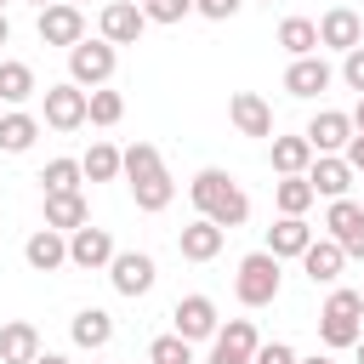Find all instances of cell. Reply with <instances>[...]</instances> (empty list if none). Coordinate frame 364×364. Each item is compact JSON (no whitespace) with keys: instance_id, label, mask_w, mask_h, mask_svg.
I'll use <instances>...</instances> for the list:
<instances>
[{"instance_id":"obj_1","label":"cell","mask_w":364,"mask_h":364,"mask_svg":"<svg viewBox=\"0 0 364 364\" xmlns=\"http://www.w3.org/2000/svg\"><path fill=\"white\" fill-rule=\"evenodd\" d=\"M119 176L131 182V199H136V210H148V216L176 199V182H171V171H165V159H159L154 142H131V148L119 154Z\"/></svg>"},{"instance_id":"obj_2","label":"cell","mask_w":364,"mask_h":364,"mask_svg":"<svg viewBox=\"0 0 364 364\" xmlns=\"http://www.w3.org/2000/svg\"><path fill=\"white\" fill-rule=\"evenodd\" d=\"M188 199H193V210H199L205 222H216L222 233L250 222V199H245V188H239L228 171H216V165H205V171L188 182Z\"/></svg>"},{"instance_id":"obj_3","label":"cell","mask_w":364,"mask_h":364,"mask_svg":"<svg viewBox=\"0 0 364 364\" xmlns=\"http://www.w3.org/2000/svg\"><path fill=\"white\" fill-rule=\"evenodd\" d=\"M364 336V296L358 290H330V301L318 307V341L330 353H347Z\"/></svg>"},{"instance_id":"obj_4","label":"cell","mask_w":364,"mask_h":364,"mask_svg":"<svg viewBox=\"0 0 364 364\" xmlns=\"http://www.w3.org/2000/svg\"><path fill=\"white\" fill-rule=\"evenodd\" d=\"M233 296H239L245 307H267V301H279V262H273L267 250H250V256H239Z\"/></svg>"},{"instance_id":"obj_5","label":"cell","mask_w":364,"mask_h":364,"mask_svg":"<svg viewBox=\"0 0 364 364\" xmlns=\"http://www.w3.org/2000/svg\"><path fill=\"white\" fill-rule=\"evenodd\" d=\"M114 68H119V51H114L102 34H97V40H80V46L68 51V85H80V91H85V85H91V91L108 85Z\"/></svg>"},{"instance_id":"obj_6","label":"cell","mask_w":364,"mask_h":364,"mask_svg":"<svg viewBox=\"0 0 364 364\" xmlns=\"http://www.w3.org/2000/svg\"><path fill=\"white\" fill-rule=\"evenodd\" d=\"M256 347H262L256 318H228V324H216V336H210V358H205V364H250Z\"/></svg>"},{"instance_id":"obj_7","label":"cell","mask_w":364,"mask_h":364,"mask_svg":"<svg viewBox=\"0 0 364 364\" xmlns=\"http://www.w3.org/2000/svg\"><path fill=\"white\" fill-rule=\"evenodd\" d=\"M40 46H63V51H74L80 40H85V11L80 6H68V0H51L46 11H40Z\"/></svg>"},{"instance_id":"obj_8","label":"cell","mask_w":364,"mask_h":364,"mask_svg":"<svg viewBox=\"0 0 364 364\" xmlns=\"http://www.w3.org/2000/svg\"><path fill=\"white\" fill-rule=\"evenodd\" d=\"M154 279H159V267H154L148 250H114V262H108V284H114L119 296H148Z\"/></svg>"},{"instance_id":"obj_9","label":"cell","mask_w":364,"mask_h":364,"mask_svg":"<svg viewBox=\"0 0 364 364\" xmlns=\"http://www.w3.org/2000/svg\"><path fill=\"white\" fill-rule=\"evenodd\" d=\"M97 28H102V40L119 51V46H136V40H142L148 17H142V6H136V0H108V6H102V17H97Z\"/></svg>"},{"instance_id":"obj_10","label":"cell","mask_w":364,"mask_h":364,"mask_svg":"<svg viewBox=\"0 0 364 364\" xmlns=\"http://www.w3.org/2000/svg\"><path fill=\"white\" fill-rule=\"evenodd\" d=\"M216 301L210 296H182L176 307H171V330L182 336V341H210L216 336Z\"/></svg>"},{"instance_id":"obj_11","label":"cell","mask_w":364,"mask_h":364,"mask_svg":"<svg viewBox=\"0 0 364 364\" xmlns=\"http://www.w3.org/2000/svg\"><path fill=\"white\" fill-rule=\"evenodd\" d=\"M324 239H336L347 256H364V205L358 199H330V210H324Z\"/></svg>"},{"instance_id":"obj_12","label":"cell","mask_w":364,"mask_h":364,"mask_svg":"<svg viewBox=\"0 0 364 364\" xmlns=\"http://www.w3.org/2000/svg\"><path fill=\"white\" fill-rule=\"evenodd\" d=\"M114 262V233L108 228H74L68 233V267H85V273H97V267H108Z\"/></svg>"},{"instance_id":"obj_13","label":"cell","mask_w":364,"mask_h":364,"mask_svg":"<svg viewBox=\"0 0 364 364\" xmlns=\"http://www.w3.org/2000/svg\"><path fill=\"white\" fill-rule=\"evenodd\" d=\"M318 46H330V51H353V46H364V23H358V11L353 6H330L324 17H318Z\"/></svg>"},{"instance_id":"obj_14","label":"cell","mask_w":364,"mask_h":364,"mask_svg":"<svg viewBox=\"0 0 364 364\" xmlns=\"http://www.w3.org/2000/svg\"><path fill=\"white\" fill-rule=\"evenodd\" d=\"M46 125L51 131H80L85 125V91L80 85H46Z\"/></svg>"},{"instance_id":"obj_15","label":"cell","mask_w":364,"mask_h":364,"mask_svg":"<svg viewBox=\"0 0 364 364\" xmlns=\"http://www.w3.org/2000/svg\"><path fill=\"white\" fill-rule=\"evenodd\" d=\"M228 119H233L239 136H273V108H267V97H256V91H233V97H228Z\"/></svg>"},{"instance_id":"obj_16","label":"cell","mask_w":364,"mask_h":364,"mask_svg":"<svg viewBox=\"0 0 364 364\" xmlns=\"http://www.w3.org/2000/svg\"><path fill=\"white\" fill-rule=\"evenodd\" d=\"M307 142H313V154H341L347 142H353V119L341 114V108H318L313 119H307V131H301Z\"/></svg>"},{"instance_id":"obj_17","label":"cell","mask_w":364,"mask_h":364,"mask_svg":"<svg viewBox=\"0 0 364 364\" xmlns=\"http://www.w3.org/2000/svg\"><path fill=\"white\" fill-rule=\"evenodd\" d=\"M23 262H28L34 273H57V267H68V233H57V228H34V233L23 239Z\"/></svg>"},{"instance_id":"obj_18","label":"cell","mask_w":364,"mask_h":364,"mask_svg":"<svg viewBox=\"0 0 364 364\" xmlns=\"http://www.w3.org/2000/svg\"><path fill=\"white\" fill-rule=\"evenodd\" d=\"M330 80H336V68L313 51V57H290V68H284V91L290 97H318V91H330Z\"/></svg>"},{"instance_id":"obj_19","label":"cell","mask_w":364,"mask_h":364,"mask_svg":"<svg viewBox=\"0 0 364 364\" xmlns=\"http://www.w3.org/2000/svg\"><path fill=\"white\" fill-rule=\"evenodd\" d=\"M307 182H313V193H324V199H347V188H353V165H347L341 154H313Z\"/></svg>"},{"instance_id":"obj_20","label":"cell","mask_w":364,"mask_h":364,"mask_svg":"<svg viewBox=\"0 0 364 364\" xmlns=\"http://www.w3.org/2000/svg\"><path fill=\"white\" fill-rule=\"evenodd\" d=\"M313 239H318V233L307 228V216H279V222L267 228V256H273V262H284V256H301Z\"/></svg>"},{"instance_id":"obj_21","label":"cell","mask_w":364,"mask_h":364,"mask_svg":"<svg viewBox=\"0 0 364 364\" xmlns=\"http://www.w3.org/2000/svg\"><path fill=\"white\" fill-rule=\"evenodd\" d=\"M222 239H228V233L199 216V222H188V228L176 233V250H182V262H216V256H222Z\"/></svg>"},{"instance_id":"obj_22","label":"cell","mask_w":364,"mask_h":364,"mask_svg":"<svg viewBox=\"0 0 364 364\" xmlns=\"http://www.w3.org/2000/svg\"><path fill=\"white\" fill-rule=\"evenodd\" d=\"M341 267H347V250H341L336 239H313V245L301 250V273H307L313 284H336Z\"/></svg>"},{"instance_id":"obj_23","label":"cell","mask_w":364,"mask_h":364,"mask_svg":"<svg viewBox=\"0 0 364 364\" xmlns=\"http://www.w3.org/2000/svg\"><path fill=\"white\" fill-rule=\"evenodd\" d=\"M40 358V330L28 318H6L0 324V364H34Z\"/></svg>"},{"instance_id":"obj_24","label":"cell","mask_w":364,"mask_h":364,"mask_svg":"<svg viewBox=\"0 0 364 364\" xmlns=\"http://www.w3.org/2000/svg\"><path fill=\"white\" fill-rule=\"evenodd\" d=\"M68 336H74V347H85V353H102V347L114 341V318H108L102 307H80V313L68 318Z\"/></svg>"},{"instance_id":"obj_25","label":"cell","mask_w":364,"mask_h":364,"mask_svg":"<svg viewBox=\"0 0 364 364\" xmlns=\"http://www.w3.org/2000/svg\"><path fill=\"white\" fill-rule=\"evenodd\" d=\"M91 222V210H85V193H46V228H57V233H74V228H85Z\"/></svg>"},{"instance_id":"obj_26","label":"cell","mask_w":364,"mask_h":364,"mask_svg":"<svg viewBox=\"0 0 364 364\" xmlns=\"http://www.w3.org/2000/svg\"><path fill=\"white\" fill-rule=\"evenodd\" d=\"M267 142H273V171L279 176H307V165H313L307 136H267Z\"/></svg>"},{"instance_id":"obj_27","label":"cell","mask_w":364,"mask_h":364,"mask_svg":"<svg viewBox=\"0 0 364 364\" xmlns=\"http://www.w3.org/2000/svg\"><path fill=\"white\" fill-rule=\"evenodd\" d=\"M34 136H40V119L34 114H23V108L0 114V154H28Z\"/></svg>"},{"instance_id":"obj_28","label":"cell","mask_w":364,"mask_h":364,"mask_svg":"<svg viewBox=\"0 0 364 364\" xmlns=\"http://www.w3.org/2000/svg\"><path fill=\"white\" fill-rule=\"evenodd\" d=\"M40 91V80H34V68L28 63H17V57H0V102H28Z\"/></svg>"},{"instance_id":"obj_29","label":"cell","mask_w":364,"mask_h":364,"mask_svg":"<svg viewBox=\"0 0 364 364\" xmlns=\"http://www.w3.org/2000/svg\"><path fill=\"white\" fill-rule=\"evenodd\" d=\"M313 199H318V193H313L307 176H279V182H273V205H279V216H307Z\"/></svg>"},{"instance_id":"obj_30","label":"cell","mask_w":364,"mask_h":364,"mask_svg":"<svg viewBox=\"0 0 364 364\" xmlns=\"http://www.w3.org/2000/svg\"><path fill=\"white\" fill-rule=\"evenodd\" d=\"M279 46H284L290 57H313V51H318V23H313V17H284V23H279Z\"/></svg>"},{"instance_id":"obj_31","label":"cell","mask_w":364,"mask_h":364,"mask_svg":"<svg viewBox=\"0 0 364 364\" xmlns=\"http://www.w3.org/2000/svg\"><path fill=\"white\" fill-rule=\"evenodd\" d=\"M119 154H125V148H114V142H91V148L80 154L85 182H114V176H119Z\"/></svg>"},{"instance_id":"obj_32","label":"cell","mask_w":364,"mask_h":364,"mask_svg":"<svg viewBox=\"0 0 364 364\" xmlns=\"http://www.w3.org/2000/svg\"><path fill=\"white\" fill-rule=\"evenodd\" d=\"M40 188H46V193H80V188H85L80 159H51V165L40 171Z\"/></svg>"},{"instance_id":"obj_33","label":"cell","mask_w":364,"mask_h":364,"mask_svg":"<svg viewBox=\"0 0 364 364\" xmlns=\"http://www.w3.org/2000/svg\"><path fill=\"white\" fill-rule=\"evenodd\" d=\"M119 114H125V97L119 91H108V85L85 91V119L91 125H119Z\"/></svg>"},{"instance_id":"obj_34","label":"cell","mask_w":364,"mask_h":364,"mask_svg":"<svg viewBox=\"0 0 364 364\" xmlns=\"http://www.w3.org/2000/svg\"><path fill=\"white\" fill-rule=\"evenodd\" d=\"M148 364H193V341H182L176 330L171 336H154L148 341Z\"/></svg>"},{"instance_id":"obj_35","label":"cell","mask_w":364,"mask_h":364,"mask_svg":"<svg viewBox=\"0 0 364 364\" xmlns=\"http://www.w3.org/2000/svg\"><path fill=\"white\" fill-rule=\"evenodd\" d=\"M136 6H142L148 23H182L193 11V0H136Z\"/></svg>"},{"instance_id":"obj_36","label":"cell","mask_w":364,"mask_h":364,"mask_svg":"<svg viewBox=\"0 0 364 364\" xmlns=\"http://www.w3.org/2000/svg\"><path fill=\"white\" fill-rule=\"evenodd\" d=\"M341 80H347V85L364 97V46H353V51L341 57Z\"/></svg>"},{"instance_id":"obj_37","label":"cell","mask_w":364,"mask_h":364,"mask_svg":"<svg viewBox=\"0 0 364 364\" xmlns=\"http://www.w3.org/2000/svg\"><path fill=\"white\" fill-rule=\"evenodd\" d=\"M250 364H296V347H290V341H262Z\"/></svg>"},{"instance_id":"obj_38","label":"cell","mask_w":364,"mask_h":364,"mask_svg":"<svg viewBox=\"0 0 364 364\" xmlns=\"http://www.w3.org/2000/svg\"><path fill=\"white\" fill-rule=\"evenodd\" d=\"M239 6H245V0H193V11H199V17H210V23H228Z\"/></svg>"},{"instance_id":"obj_39","label":"cell","mask_w":364,"mask_h":364,"mask_svg":"<svg viewBox=\"0 0 364 364\" xmlns=\"http://www.w3.org/2000/svg\"><path fill=\"white\" fill-rule=\"evenodd\" d=\"M341 159H347L353 171H364V131H353V142L341 148Z\"/></svg>"},{"instance_id":"obj_40","label":"cell","mask_w":364,"mask_h":364,"mask_svg":"<svg viewBox=\"0 0 364 364\" xmlns=\"http://www.w3.org/2000/svg\"><path fill=\"white\" fill-rule=\"evenodd\" d=\"M347 119H353V131H364V97H358V108H353Z\"/></svg>"},{"instance_id":"obj_41","label":"cell","mask_w":364,"mask_h":364,"mask_svg":"<svg viewBox=\"0 0 364 364\" xmlns=\"http://www.w3.org/2000/svg\"><path fill=\"white\" fill-rule=\"evenodd\" d=\"M34 364H74V358H63V353H40Z\"/></svg>"},{"instance_id":"obj_42","label":"cell","mask_w":364,"mask_h":364,"mask_svg":"<svg viewBox=\"0 0 364 364\" xmlns=\"http://www.w3.org/2000/svg\"><path fill=\"white\" fill-rule=\"evenodd\" d=\"M6 40H11V23H6V11H0V46H6Z\"/></svg>"},{"instance_id":"obj_43","label":"cell","mask_w":364,"mask_h":364,"mask_svg":"<svg viewBox=\"0 0 364 364\" xmlns=\"http://www.w3.org/2000/svg\"><path fill=\"white\" fill-rule=\"evenodd\" d=\"M296 364H336V358H324V353H313V358H296Z\"/></svg>"},{"instance_id":"obj_44","label":"cell","mask_w":364,"mask_h":364,"mask_svg":"<svg viewBox=\"0 0 364 364\" xmlns=\"http://www.w3.org/2000/svg\"><path fill=\"white\" fill-rule=\"evenodd\" d=\"M353 353H358V364H364V336H358V341H353Z\"/></svg>"},{"instance_id":"obj_45","label":"cell","mask_w":364,"mask_h":364,"mask_svg":"<svg viewBox=\"0 0 364 364\" xmlns=\"http://www.w3.org/2000/svg\"><path fill=\"white\" fill-rule=\"evenodd\" d=\"M28 6H40V11H46V6H51V0H28Z\"/></svg>"},{"instance_id":"obj_46","label":"cell","mask_w":364,"mask_h":364,"mask_svg":"<svg viewBox=\"0 0 364 364\" xmlns=\"http://www.w3.org/2000/svg\"><path fill=\"white\" fill-rule=\"evenodd\" d=\"M68 6H80V0H68Z\"/></svg>"},{"instance_id":"obj_47","label":"cell","mask_w":364,"mask_h":364,"mask_svg":"<svg viewBox=\"0 0 364 364\" xmlns=\"http://www.w3.org/2000/svg\"><path fill=\"white\" fill-rule=\"evenodd\" d=\"M0 11H6V0H0Z\"/></svg>"},{"instance_id":"obj_48","label":"cell","mask_w":364,"mask_h":364,"mask_svg":"<svg viewBox=\"0 0 364 364\" xmlns=\"http://www.w3.org/2000/svg\"><path fill=\"white\" fill-rule=\"evenodd\" d=\"M267 6H273V0H267Z\"/></svg>"},{"instance_id":"obj_49","label":"cell","mask_w":364,"mask_h":364,"mask_svg":"<svg viewBox=\"0 0 364 364\" xmlns=\"http://www.w3.org/2000/svg\"><path fill=\"white\" fill-rule=\"evenodd\" d=\"M142 364H148V358H142Z\"/></svg>"}]
</instances>
